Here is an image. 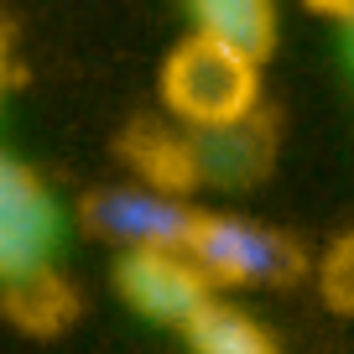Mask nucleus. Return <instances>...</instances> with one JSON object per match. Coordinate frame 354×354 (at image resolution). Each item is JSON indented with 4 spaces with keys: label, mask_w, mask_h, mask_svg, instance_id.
<instances>
[{
    "label": "nucleus",
    "mask_w": 354,
    "mask_h": 354,
    "mask_svg": "<svg viewBox=\"0 0 354 354\" xmlns=\"http://www.w3.org/2000/svg\"><path fill=\"white\" fill-rule=\"evenodd\" d=\"M308 11H318V16H333V21H349L354 16V0H302Z\"/></svg>",
    "instance_id": "9b49d317"
},
{
    "label": "nucleus",
    "mask_w": 354,
    "mask_h": 354,
    "mask_svg": "<svg viewBox=\"0 0 354 354\" xmlns=\"http://www.w3.org/2000/svg\"><path fill=\"white\" fill-rule=\"evenodd\" d=\"M115 292L136 318L183 328L219 287L203 277V266L188 255V245H146V250L115 255Z\"/></svg>",
    "instance_id": "39448f33"
},
{
    "label": "nucleus",
    "mask_w": 354,
    "mask_h": 354,
    "mask_svg": "<svg viewBox=\"0 0 354 354\" xmlns=\"http://www.w3.org/2000/svg\"><path fill=\"white\" fill-rule=\"evenodd\" d=\"M162 104L183 131H214L261 110V57L188 32L162 57Z\"/></svg>",
    "instance_id": "f257e3e1"
},
{
    "label": "nucleus",
    "mask_w": 354,
    "mask_h": 354,
    "mask_svg": "<svg viewBox=\"0 0 354 354\" xmlns=\"http://www.w3.org/2000/svg\"><path fill=\"white\" fill-rule=\"evenodd\" d=\"M63 203L32 162L0 151V292L57 261Z\"/></svg>",
    "instance_id": "7ed1b4c3"
},
{
    "label": "nucleus",
    "mask_w": 354,
    "mask_h": 354,
    "mask_svg": "<svg viewBox=\"0 0 354 354\" xmlns=\"http://www.w3.org/2000/svg\"><path fill=\"white\" fill-rule=\"evenodd\" d=\"M318 292L333 313L354 318V234L328 245V255L318 261Z\"/></svg>",
    "instance_id": "1a4fd4ad"
},
{
    "label": "nucleus",
    "mask_w": 354,
    "mask_h": 354,
    "mask_svg": "<svg viewBox=\"0 0 354 354\" xmlns=\"http://www.w3.org/2000/svg\"><path fill=\"white\" fill-rule=\"evenodd\" d=\"M177 333H183L188 354H281V344L271 339V328H266L255 313H245L240 302H224L219 292Z\"/></svg>",
    "instance_id": "0eeeda50"
},
{
    "label": "nucleus",
    "mask_w": 354,
    "mask_h": 354,
    "mask_svg": "<svg viewBox=\"0 0 354 354\" xmlns=\"http://www.w3.org/2000/svg\"><path fill=\"white\" fill-rule=\"evenodd\" d=\"M183 151H188V188L214 183V188H245L271 167L277 136L266 125V115H245L234 125H214V131H183Z\"/></svg>",
    "instance_id": "423d86ee"
},
{
    "label": "nucleus",
    "mask_w": 354,
    "mask_h": 354,
    "mask_svg": "<svg viewBox=\"0 0 354 354\" xmlns=\"http://www.w3.org/2000/svg\"><path fill=\"white\" fill-rule=\"evenodd\" d=\"M16 78V57H11V32L0 26V100H6V88H11Z\"/></svg>",
    "instance_id": "9d476101"
},
{
    "label": "nucleus",
    "mask_w": 354,
    "mask_h": 354,
    "mask_svg": "<svg viewBox=\"0 0 354 354\" xmlns=\"http://www.w3.org/2000/svg\"><path fill=\"white\" fill-rule=\"evenodd\" d=\"M188 255L203 266L214 287H292L308 271V255L287 230L219 209H198Z\"/></svg>",
    "instance_id": "f03ea898"
},
{
    "label": "nucleus",
    "mask_w": 354,
    "mask_h": 354,
    "mask_svg": "<svg viewBox=\"0 0 354 354\" xmlns=\"http://www.w3.org/2000/svg\"><path fill=\"white\" fill-rule=\"evenodd\" d=\"M344 26H349V42H354V16H349V21H344Z\"/></svg>",
    "instance_id": "f8f14e48"
},
{
    "label": "nucleus",
    "mask_w": 354,
    "mask_h": 354,
    "mask_svg": "<svg viewBox=\"0 0 354 354\" xmlns=\"http://www.w3.org/2000/svg\"><path fill=\"white\" fill-rule=\"evenodd\" d=\"M198 203L162 183H115V188H94L78 203V224L94 240H110L115 250H146V245H188Z\"/></svg>",
    "instance_id": "20e7f679"
},
{
    "label": "nucleus",
    "mask_w": 354,
    "mask_h": 354,
    "mask_svg": "<svg viewBox=\"0 0 354 354\" xmlns=\"http://www.w3.org/2000/svg\"><path fill=\"white\" fill-rule=\"evenodd\" d=\"M188 11L193 32H209L261 63L277 47V0H188Z\"/></svg>",
    "instance_id": "6e6552de"
}]
</instances>
